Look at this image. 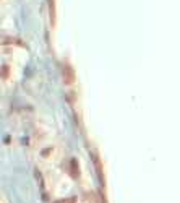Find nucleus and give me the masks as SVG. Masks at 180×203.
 <instances>
[{
	"mask_svg": "<svg viewBox=\"0 0 180 203\" xmlns=\"http://www.w3.org/2000/svg\"><path fill=\"white\" fill-rule=\"evenodd\" d=\"M93 159H94V164H96L97 172L101 174V179H104V177H102V166H101V159L97 158V154H96V153H93Z\"/></svg>",
	"mask_w": 180,
	"mask_h": 203,
	"instance_id": "nucleus-5",
	"label": "nucleus"
},
{
	"mask_svg": "<svg viewBox=\"0 0 180 203\" xmlns=\"http://www.w3.org/2000/svg\"><path fill=\"white\" fill-rule=\"evenodd\" d=\"M49 3V16H50V25L55 26V0H47Z\"/></svg>",
	"mask_w": 180,
	"mask_h": 203,
	"instance_id": "nucleus-3",
	"label": "nucleus"
},
{
	"mask_svg": "<svg viewBox=\"0 0 180 203\" xmlns=\"http://www.w3.org/2000/svg\"><path fill=\"white\" fill-rule=\"evenodd\" d=\"M70 171H71L73 179L78 180V179H80V166H78V159H75V158L70 161Z\"/></svg>",
	"mask_w": 180,
	"mask_h": 203,
	"instance_id": "nucleus-2",
	"label": "nucleus"
},
{
	"mask_svg": "<svg viewBox=\"0 0 180 203\" xmlns=\"http://www.w3.org/2000/svg\"><path fill=\"white\" fill-rule=\"evenodd\" d=\"M62 78H63V83H65L67 86H71L73 83H75V71L71 68L68 63L63 65V70H62Z\"/></svg>",
	"mask_w": 180,
	"mask_h": 203,
	"instance_id": "nucleus-1",
	"label": "nucleus"
},
{
	"mask_svg": "<svg viewBox=\"0 0 180 203\" xmlns=\"http://www.w3.org/2000/svg\"><path fill=\"white\" fill-rule=\"evenodd\" d=\"M52 154H54V148H52V146L44 148V150L41 151V156L44 158V159H50V158H52Z\"/></svg>",
	"mask_w": 180,
	"mask_h": 203,
	"instance_id": "nucleus-4",
	"label": "nucleus"
},
{
	"mask_svg": "<svg viewBox=\"0 0 180 203\" xmlns=\"http://www.w3.org/2000/svg\"><path fill=\"white\" fill-rule=\"evenodd\" d=\"M86 200H88V203H99V198H97V195L94 192L86 193Z\"/></svg>",
	"mask_w": 180,
	"mask_h": 203,
	"instance_id": "nucleus-6",
	"label": "nucleus"
}]
</instances>
